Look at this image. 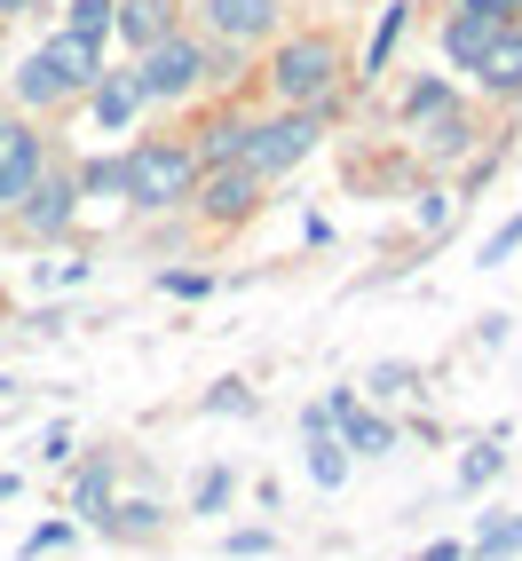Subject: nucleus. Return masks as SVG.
<instances>
[{
  "mask_svg": "<svg viewBox=\"0 0 522 561\" xmlns=\"http://www.w3.org/2000/svg\"><path fill=\"white\" fill-rule=\"evenodd\" d=\"M222 506H230V474H222V467H214V474L198 482V514H222Z\"/></svg>",
  "mask_w": 522,
  "mask_h": 561,
  "instance_id": "25",
  "label": "nucleus"
},
{
  "mask_svg": "<svg viewBox=\"0 0 522 561\" xmlns=\"http://www.w3.org/2000/svg\"><path fill=\"white\" fill-rule=\"evenodd\" d=\"M198 80H206V48H198V41H182V32H159V41L143 48V71H135V88H143V95L174 103V95H191Z\"/></svg>",
  "mask_w": 522,
  "mask_h": 561,
  "instance_id": "4",
  "label": "nucleus"
},
{
  "mask_svg": "<svg viewBox=\"0 0 522 561\" xmlns=\"http://www.w3.org/2000/svg\"><path fill=\"white\" fill-rule=\"evenodd\" d=\"M435 103H452V95H443V80H420L412 95H404V119H420V111H435Z\"/></svg>",
  "mask_w": 522,
  "mask_h": 561,
  "instance_id": "27",
  "label": "nucleus"
},
{
  "mask_svg": "<svg viewBox=\"0 0 522 561\" xmlns=\"http://www.w3.org/2000/svg\"><path fill=\"white\" fill-rule=\"evenodd\" d=\"M499 24H507V16H491V9H459L452 24H443V56H452L459 71H475V64H483V48L499 41Z\"/></svg>",
  "mask_w": 522,
  "mask_h": 561,
  "instance_id": "8",
  "label": "nucleus"
},
{
  "mask_svg": "<svg viewBox=\"0 0 522 561\" xmlns=\"http://www.w3.org/2000/svg\"><path fill=\"white\" fill-rule=\"evenodd\" d=\"M32 182H41V135L0 119V206H16Z\"/></svg>",
  "mask_w": 522,
  "mask_h": 561,
  "instance_id": "5",
  "label": "nucleus"
},
{
  "mask_svg": "<svg viewBox=\"0 0 522 561\" xmlns=\"http://www.w3.org/2000/svg\"><path fill=\"white\" fill-rule=\"evenodd\" d=\"M206 411H253V396H246V388H214Z\"/></svg>",
  "mask_w": 522,
  "mask_h": 561,
  "instance_id": "31",
  "label": "nucleus"
},
{
  "mask_svg": "<svg viewBox=\"0 0 522 561\" xmlns=\"http://www.w3.org/2000/svg\"><path fill=\"white\" fill-rule=\"evenodd\" d=\"M514 245H522V214H514V221H507V230H499V238H491V245H483V270H499V261H507V253H514Z\"/></svg>",
  "mask_w": 522,
  "mask_h": 561,
  "instance_id": "26",
  "label": "nucleus"
},
{
  "mask_svg": "<svg viewBox=\"0 0 522 561\" xmlns=\"http://www.w3.org/2000/svg\"><path fill=\"white\" fill-rule=\"evenodd\" d=\"M80 191H88V198H111V191H120V159H95V167L80 174Z\"/></svg>",
  "mask_w": 522,
  "mask_h": 561,
  "instance_id": "24",
  "label": "nucleus"
},
{
  "mask_svg": "<svg viewBox=\"0 0 522 561\" xmlns=\"http://www.w3.org/2000/svg\"><path fill=\"white\" fill-rule=\"evenodd\" d=\"M16 206H24V221H32L41 238H64V230H71V191H64V182H48V174L32 182Z\"/></svg>",
  "mask_w": 522,
  "mask_h": 561,
  "instance_id": "11",
  "label": "nucleus"
},
{
  "mask_svg": "<svg viewBox=\"0 0 522 561\" xmlns=\"http://www.w3.org/2000/svg\"><path fill=\"white\" fill-rule=\"evenodd\" d=\"M412 388H420L412 364H381V371H372V396H412Z\"/></svg>",
  "mask_w": 522,
  "mask_h": 561,
  "instance_id": "23",
  "label": "nucleus"
},
{
  "mask_svg": "<svg viewBox=\"0 0 522 561\" xmlns=\"http://www.w3.org/2000/svg\"><path fill=\"white\" fill-rule=\"evenodd\" d=\"M412 127H420V142H428L435 159H459V151H467V119H459L452 103H435V111H420Z\"/></svg>",
  "mask_w": 522,
  "mask_h": 561,
  "instance_id": "14",
  "label": "nucleus"
},
{
  "mask_svg": "<svg viewBox=\"0 0 522 561\" xmlns=\"http://www.w3.org/2000/svg\"><path fill=\"white\" fill-rule=\"evenodd\" d=\"M0 499H16V474H0Z\"/></svg>",
  "mask_w": 522,
  "mask_h": 561,
  "instance_id": "35",
  "label": "nucleus"
},
{
  "mask_svg": "<svg viewBox=\"0 0 522 561\" xmlns=\"http://www.w3.org/2000/svg\"><path fill=\"white\" fill-rule=\"evenodd\" d=\"M475 80H483V88H499V95H522V32H507V24H499V41L483 48Z\"/></svg>",
  "mask_w": 522,
  "mask_h": 561,
  "instance_id": "12",
  "label": "nucleus"
},
{
  "mask_svg": "<svg viewBox=\"0 0 522 561\" xmlns=\"http://www.w3.org/2000/svg\"><path fill=\"white\" fill-rule=\"evenodd\" d=\"M332 80H341V48L325 41V32H302V41H285L277 64H270V88L285 103H317Z\"/></svg>",
  "mask_w": 522,
  "mask_h": 561,
  "instance_id": "2",
  "label": "nucleus"
},
{
  "mask_svg": "<svg viewBox=\"0 0 522 561\" xmlns=\"http://www.w3.org/2000/svg\"><path fill=\"white\" fill-rule=\"evenodd\" d=\"M206 24L222 32V41H261V32L277 24V0H206Z\"/></svg>",
  "mask_w": 522,
  "mask_h": 561,
  "instance_id": "10",
  "label": "nucleus"
},
{
  "mask_svg": "<svg viewBox=\"0 0 522 561\" xmlns=\"http://www.w3.org/2000/svg\"><path fill=\"white\" fill-rule=\"evenodd\" d=\"M64 538H71V522H48V530H32V538H24V561H32V553H48V546H64Z\"/></svg>",
  "mask_w": 522,
  "mask_h": 561,
  "instance_id": "29",
  "label": "nucleus"
},
{
  "mask_svg": "<svg viewBox=\"0 0 522 561\" xmlns=\"http://www.w3.org/2000/svg\"><path fill=\"white\" fill-rule=\"evenodd\" d=\"M325 411L341 420V443H349V451H364V459L396 451V427H388V420H372V411H356V396H349V388H332V396H325Z\"/></svg>",
  "mask_w": 522,
  "mask_h": 561,
  "instance_id": "6",
  "label": "nucleus"
},
{
  "mask_svg": "<svg viewBox=\"0 0 522 561\" xmlns=\"http://www.w3.org/2000/svg\"><path fill=\"white\" fill-rule=\"evenodd\" d=\"M514 546H522V514H507V522H491V530H483V538H475L467 553H475V561H507Z\"/></svg>",
  "mask_w": 522,
  "mask_h": 561,
  "instance_id": "19",
  "label": "nucleus"
},
{
  "mask_svg": "<svg viewBox=\"0 0 522 561\" xmlns=\"http://www.w3.org/2000/svg\"><path fill=\"white\" fill-rule=\"evenodd\" d=\"M459 9H491V16H507V9H514V0H459Z\"/></svg>",
  "mask_w": 522,
  "mask_h": 561,
  "instance_id": "33",
  "label": "nucleus"
},
{
  "mask_svg": "<svg viewBox=\"0 0 522 561\" xmlns=\"http://www.w3.org/2000/svg\"><path fill=\"white\" fill-rule=\"evenodd\" d=\"M238 151H246V119H230V111H222V119L206 127V142H198V159L222 167V159H238Z\"/></svg>",
  "mask_w": 522,
  "mask_h": 561,
  "instance_id": "18",
  "label": "nucleus"
},
{
  "mask_svg": "<svg viewBox=\"0 0 522 561\" xmlns=\"http://www.w3.org/2000/svg\"><path fill=\"white\" fill-rule=\"evenodd\" d=\"M499 467H507V459H499V451H475V459H467V467H459V482H491V474H499Z\"/></svg>",
  "mask_w": 522,
  "mask_h": 561,
  "instance_id": "30",
  "label": "nucleus"
},
{
  "mask_svg": "<svg viewBox=\"0 0 522 561\" xmlns=\"http://www.w3.org/2000/svg\"><path fill=\"white\" fill-rule=\"evenodd\" d=\"M404 16H412L404 0H388V9H381V32H372V48H364V71H388V56H396V41H404Z\"/></svg>",
  "mask_w": 522,
  "mask_h": 561,
  "instance_id": "17",
  "label": "nucleus"
},
{
  "mask_svg": "<svg viewBox=\"0 0 522 561\" xmlns=\"http://www.w3.org/2000/svg\"><path fill=\"white\" fill-rule=\"evenodd\" d=\"M309 474L325 482V491H341V482H349V443L325 435V427H309Z\"/></svg>",
  "mask_w": 522,
  "mask_h": 561,
  "instance_id": "16",
  "label": "nucleus"
},
{
  "mask_svg": "<svg viewBox=\"0 0 522 561\" xmlns=\"http://www.w3.org/2000/svg\"><path fill=\"white\" fill-rule=\"evenodd\" d=\"M420 561H467V546H452V538H443V546H428Z\"/></svg>",
  "mask_w": 522,
  "mask_h": 561,
  "instance_id": "32",
  "label": "nucleus"
},
{
  "mask_svg": "<svg viewBox=\"0 0 522 561\" xmlns=\"http://www.w3.org/2000/svg\"><path fill=\"white\" fill-rule=\"evenodd\" d=\"M111 9H120V0H71L64 32H80V41H103V32H111Z\"/></svg>",
  "mask_w": 522,
  "mask_h": 561,
  "instance_id": "20",
  "label": "nucleus"
},
{
  "mask_svg": "<svg viewBox=\"0 0 522 561\" xmlns=\"http://www.w3.org/2000/svg\"><path fill=\"white\" fill-rule=\"evenodd\" d=\"M143 103V88L127 71H95V127H127V111Z\"/></svg>",
  "mask_w": 522,
  "mask_h": 561,
  "instance_id": "15",
  "label": "nucleus"
},
{
  "mask_svg": "<svg viewBox=\"0 0 522 561\" xmlns=\"http://www.w3.org/2000/svg\"><path fill=\"white\" fill-rule=\"evenodd\" d=\"M198 191V151H182V142H135L120 159V198L135 206H182Z\"/></svg>",
  "mask_w": 522,
  "mask_h": 561,
  "instance_id": "1",
  "label": "nucleus"
},
{
  "mask_svg": "<svg viewBox=\"0 0 522 561\" xmlns=\"http://www.w3.org/2000/svg\"><path fill=\"white\" fill-rule=\"evenodd\" d=\"M16 95H24V103H56V95H64V88H56V71H48V56H24Z\"/></svg>",
  "mask_w": 522,
  "mask_h": 561,
  "instance_id": "21",
  "label": "nucleus"
},
{
  "mask_svg": "<svg viewBox=\"0 0 522 561\" xmlns=\"http://www.w3.org/2000/svg\"><path fill=\"white\" fill-rule=\"evenodd\" d=\"M41 56H48V71H56V88H64V95H71V88H95V71H103V41H80V32L48 41Z\"/></svg>",
  "mask_w": 522,
  "mask_h": 561,
  "instance_id": "9",
  "label": "nucleus"
},
{
  "mask_svg": "<svg viewBox=\"0 0 522 561\" xmlns=\"http://www.w3.org/2000/svg\"><path fill=\"white\" fill-rule=\"evenodd\" d=\"M120 530H159V506H151V499H135V506H120Z\"/></svg>",
  "mask_w": 522,
  "mask_h": 561,
  "instance_id": "28",
  "label": "nucleus"
},
{
  "mask_svg": "<svg viewBox=\"0 0 522 561\" xmlns=\"http://www.w3.org/2000/svg\"><path fill=\"white\" fill-rule=\"evenodd\" d=\"M16 9H32V0H0V16H16Z\"/></svg>",
  "mask_w": 522,
  "mask_h": 561,
  "instance_id": "34",
  "label": "nucleus"
},
{
  "mask_svg": "<svg viewBox=\"0 0 522 561\" xmlns=\"http://www.w3.org/2000/svg\"><path fill=\"white\" fill-rule=\"evenodd\" d=\"M80 514H88V522L111 514V467H88V474H80Z\"/></svg>",
  "mask_w": 522,
  "mask_h": 561,
  "instance_id": "22",
  "label": "nucleus"
},
{
  "mask_svg": "<svg viewBox=\"0 0 522 561\" xmlns=\"http://www.w3.org/2000/svg\"><path fill=\"white\" fill-rule=\"evenodd\" d=\"M111 32H127L135 48H151L159 32H174L167 24V0H120V9H111Z\"/></svg>",
  "mask_w": 522,
  "mask_h": 561,
  "instance_id": "13",
  "label": "nucleus"
},
{
  "mask_svg": "<svg viewBox=\"0 0 522 561\" xmlns=\"http://www.w3.org/2000/svg\"><path fill=\"white\" fill-rule=\"evenodd\" d=\"M253 191H261V174H253V167H238V159H222V167L206 174V191H198V206H206L214 221H238V214L253 206Z\"/></svg>",
  "mask_w": 522,
  "mask_h": 561,
  "instance_id": "7",
  "label": "nucleus"
},
{
  "mask_svg": "<svg viewBox=\"0 0 522 561\" xmlns=\"http://www.w3.org/2000/svg\"><path fill=\"white\" fill-rule=\"evenodd\" d=\"M317 119L309 111H285V119H270V127H246V151H238V167H253V174H293L309 151H317Z\"/></svg>",
  "mask_w": 522,
  "mask_h": 561,
  "instance_id": "3",
  "label": "nucleus"
}]
</instances>
